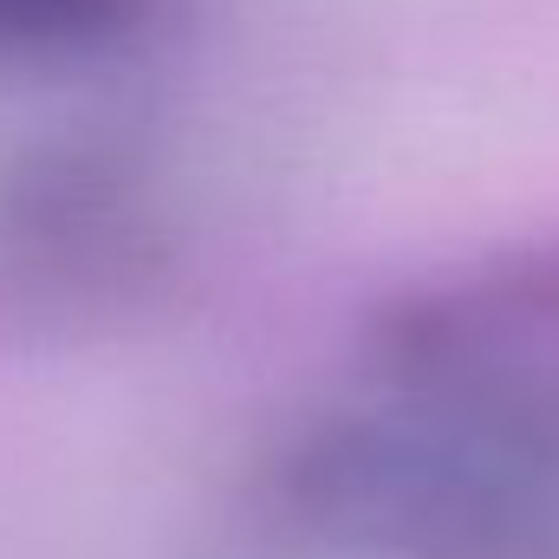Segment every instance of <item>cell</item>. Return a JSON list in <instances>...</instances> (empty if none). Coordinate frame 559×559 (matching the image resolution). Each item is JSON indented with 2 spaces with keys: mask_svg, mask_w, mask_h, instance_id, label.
Returning <instances> with one entry per match:
<instances>
[{
  "mask_svg": "<svg viewBox=\"0 0 559 559\" xmlns=\"http://www.w3.org/2000/svg\"><path fill=\"white\" fill-rule=\"evenodd\" d=\"M274 501L332 559H559V423L365 358L286 436Z\"/></svg>",
  "mask_w": 559,
  "mask_h": 559,
  "instance_id": "1",
  "label": "cell"
},
{
  "mask_svg": "<svg viewBox=\"0 0 559 559\" xmlns=\"http://www.w3.org/2000/svg\"><path fill=\"white\" fill-rule=\"evenodd\" d=\"M371 365L559 423V248H521L397 299Z\"/></svg>",
  "mask_w": 559,
  "mask_h": 559,
  "instance_id": "2",
  "label": "cell"
},
{
  "mask_svg": "<svg viewBox=\"0 0 559 559\" xmlns=\"http://www.w3.org/2000/svg\"><path fill=\"white\" fill-rule=\"evenodd\" d=\"M150 0H0V59H66L124 39Z\"/></svg>",
  "mask_w": 559,
  "mask_h": 559,
  "instance_id": "3",
  "label": "cell"
}]
</instances>
